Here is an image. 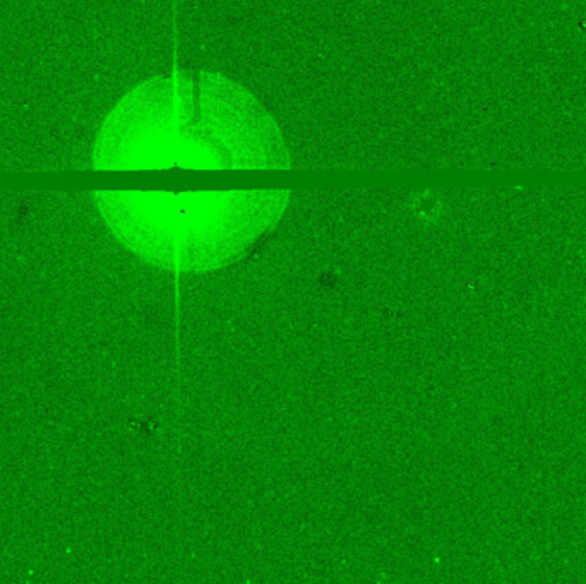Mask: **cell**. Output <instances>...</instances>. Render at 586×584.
<instances>
[{"mask_svg": "<svg viewBox=\"0 0 586 584\" xmlns=\"http://www.w3.org/2000/svg\"><path fill=\"white\" fill-rule=\"evenodd\" d=\"M278 122L249 89L220 72L172 71L141 82L103 120L96 170H285Z\"/></svg>", "mask_w": 586, "mask_h": 584, "instance_id": "cell-1", "label": "cell"}, {"mask_svg": "<svg viewBox=\"0 0 586 584\" xmlns=\"http://www.w3.org/2000/svg\"><path fill=\"white\" fill-rule=\"evenodd\" d=\"M112 232L153 262L206 267L240 256L275 227L289 190L221 192H96Z\"/></svg>", "mask_w": 586, "mask_h": 584, "instance_id": "cell-2", "label": "cell"}]
</instances>
